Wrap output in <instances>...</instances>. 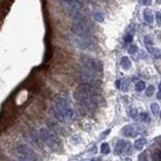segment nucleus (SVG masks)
Masks as SVG:
<instances>
[{"label":"nucleus","instance_id":"obj_1","mask_svg":"<svg viewBox=\"0 0 161 161\" xmlns=\"http://www.w3.org/2000/svg\"><path fill=\"white\" fill-rule=\"evenodd\" d=\"M53 113L57 119L66 123L74 122L78 118L77 111L71 107L69 98L66 96L57 100V103L53 107Z\"/></svg>","mask_w":161,"mask_h":161},{"label":"nucleus","instance_id":"obj_2","mask_svg":"<svg viewBox=\"0 0 161 161\" xmlns=\"http://www.w3.org/2000/svg\"><path fill=\"white\" fill-rule=\"evenodd\" d=\"M60 4L74 21L86 20L84 14L82 13L83 4H80V2L76 1V0H60Z\"/></svg>","mask_w":161,"mask_h":161},{"label":"nucleus","instance_id":"obj_3","mask_svg":"<svg viewBox=\"0 0 161 161\" xmlns=\"http://www.w3.org/2000/svg\"><path fill=\"white\" fill-rule=\"evenodd\" d=\"M38 134L42 142L48 145L51 150L59 151L62 148V144H60V141L59 140L57 136L51 130H50V129L41 128L38 131Z\"/></svg>","mask_w":161,"mask_h":161},{"label":"nucleus","instance_id":"obj_4","mask_svg":"<svg viewBox=\"0 0 161 161\" xmlns=\"http://www.w3.org/2000/svg\"><path fill=\"white\" fill-rule=\"evenodd\" d=\"M74 98L76 99L78 103L82 107H84L87 110H94L97 108L98 103H97V97H94L89 94L85 93L83 91H80L76 89L75 93H74Z\"/></svg>","mask_w":161,"mask_h":161},{"label":"nucleus","instance_id":"obj_5","mask_svg":"<svg viewBox=\"0 0 161 161\" xmlns=\"http://www.w3.org/2000/svg\"><path fill=\"white\" fill-rule=\"evenodd\" d=\"M69 41L74 46L80 50H89L92 48L96 43V39L93 36H78V35H69Z\"/></svg>","mask_w":161,"mask_h":161},{"label":"nucleus","instance_id":"obj_6","mask_svg":"<svg viewBox=\"0 0 161 161\" xmlns=\"http://www.w3.org/2000/svg\"><path fill=\"white\" fill-rule=\"evenodd\" d=\"M71 30L74 34L78 35V36H91V34L93 33L91 25L86 20H83V21H74L71 23Z\"/></svg>","mask_w":161,"mask_h":161},{"label":"nucleus","instance_id":"obj_7","mask_svg":"<svg viewBox=\"0 0 161 161\" xmlns=\"http://www.w3.org/2000/svg\"><path fill=\"white\" fill-rule=\"evenodd\" d=\"M83 66L87 70H90L96 74H100L103 71V64L99 60L92 57L90 55H82L80 57Z\"/></svg>","mask_w":161,"mask_h":161},{"label":"nucleus","instance_id":"obj_8","mask_svg":"<svg viewBox=\"0 0 161 161\" xmlns=\"http://www.w3.org/2000/svg\"><path fill=\"white\" fill-rule=\"evenodd\" d=\"M17 152L20 154V157L25 158L28 161H40L38 154L26 145H19L17 148Z\"/></svg>","mask_w":161,"mask_h":161},{"label":"nucleus","instance_id":"obj_9","mask_svg":"<svg viewBox=\"0 0 161 161\" xmlns=\"http://www.w3.org/2000/svg\"><path fill=\"white\" fill-rule=\"evenodd\" d=\"M144 43H145V46H146L147 50H148V52L150 53V55H152L154 57H156V59H158V57H161L160 50L156 48L155 46H153V41H152V39L150 38V37L145 36L144 37Z\"/></svg>","mask_w":161,"mask_h":161},{"label":"nucleus","instance_id":"obj_10","mask_svg":"<svg viewBox=\"0 0 161 161\" xmlns=\"http://www.w3.org/2000/svg\"><path fill=\"white\" fill-rule=\"evenodd\" d=\"M122 133L126 137L134 138L140 133V129L137 125H127V126L123 127Z\"/></svg>","mask_w":161,"mask_h":161},{"label":"nucleus","instance_id":"obj_11","mask_svg":"<svg viewBox=\"0 0 161 161\" xmlns=\"http://www.w3.org/2000/svg\"><path fill=\"white\" fill-rule=\"evenodd\" d=\"M127 144L128 143L124 140H119L117 143H116V148H115V153L117 155H121L123 152L126 151V148H127Z\"/></svg>","mask_w":161,"mask_h":161},{"label":"nucleus","instance_id":"obj_12","mask_svg":"<svg viewBox=\"0 0 161 161\" xmlns=\"http://www.w3.org/2000/svg\"><path fill=\"white\" fill-rule=\"evenodd\" d=\"M131 66H132V62L130 59L128 57H123L122 60H121V66H122L123 70L128 71L131 68Z\"/></svg>","mask_w":161,"mask_h":161},{"label":"nucleus","instance_id":"obj_13","mask_svg":"<svg viewBox=\"0 0 161 161\" xmlns=\"http://www.w3.org/2000/svg\"><path fill=\"white\" fill-rule=\"evenodd\" d=\"M146 143H147V141L145 138H139V139H137L135 141L134 147H135L136 150H142L145 147V145H146Z\"/></svg>","mask_w":161,"mask_h":161},{"label":"nucleus","instance_id":"obj_14","mask_svg":"<svg viewBox=\"0 0 161 161\" xmlns=\"http://www.w3.org/2000/svg\"><path fill=\"white\" fill-rule=\"evenodd\" d=\"M143 16H144V19H145V21H146L147 23H149V24L153 23L154 16H153L152 12L149 9H145L144 10V12H143Z\"/></svg>","mask_w":161,"mask_h":161},{"label":"nucleus","instance_id":"obj_15","mask_svg":"<svg viewBox=\"0 0 161 161\" xmlns=\"http://www.w3.org/2000/svg\"><path fill=\"white\" fill-rule=\"evenodd\" d=\"M93 17H94V19H95L96 21H98V22H103L104 21V19H105L104 14H103L102 12H100V11H96V12H94L93 13Z\"/></svg>","mask_w":161,"mask_h":161},{"label":"nucleus","instance_id":"obj_16","mask_svg":"<svg viewBox=\"0 0 161 161\" xmlns=\"http://www.w3.org/2000/svg\"><path fill=\"white\" fill-rule=\"evenodd\" d=\"M129 87H130V82L128 80H121V86L120 89L123 92H127L129 90Z\"/></svg>","mask_w":161,"mask_h":161},{"label":"nucleus","instance_id":"obj_17","mask_svg":"<svg viewBox=\"0 0 161 161\" xmlns=\"http://www.w3.org/2000/svg\"><path fill=\"white\" fill-rule=\"evenodd\" d=\"M111 151L110 149V146H109L108 143H103L102 145H101V152L104 154H109Z\"/></svg>","mask_w":161,"mask_h":161},{"label":"nucleus","instance_id":"obj_18","mask_svg":"<svg viewBox=\"0 0 161 161\" xmlns=\"http://www.w3.org/2000/svg\"><path fill=\"white\" fill-rule=\"evenodd\" d=\"M145 87H146V85H145V82H143V80H139L135 85V89L137 92H142L145 89Z\"/></svg>","mask_w":161,"mask_h":161},{"label":"nucleus","instance_id":"obj_19","mask_svg":"<svg viewBox=\"0 0 161 161\" xmlns=\"http://www.w3.org/2000/svg\"><path fill=\"white\" fill-rule=\"evenodd\" d=\"M151 111L154 115H158L159 114V111H160V108H159V105L156 104V103H152L151 104Z\"/></svg>","mask_w":161,"mask_h":161},{"label":"nucleus","instance_id":"obj_20","mask_svg":"<svg viewBox=\"0 0 161 161\" xmlns=\"http://www.w3.org/2000/svg\"><path fill=\"white\" fill-rule=\"evenodd\" d=\"M138 117H139V119L142 121V122H150L151 121V119L149 118V116L147 113H140Z\"/></svg>","mask_w":161,"mask_h":161},{"label":"nucleus","instance_id":"obj_21","mask_svg":"<svg viewBox=\"0 0 161 161\" xmlns=\"http://www.w3.org/2000/svg\"><path fill=\"white\" fill-rule=\"evenodd\" d=\"M129 114H130V117L131 118H133V119H138V116H139V114H138V111H137V109H135V108H133V109H131L130 112H129Z\"/></svg>","mask_w":161,"mask_h":161},{"label":"nucleus","instance_id":"obj_22","mask_svg":"<svg viewBox=\"0 0 161 161\" xmlns=\"http://www.w3.org/2000/svg\"><path fill=\"white\" fill-rule=\"evenodd\" d=\"M153 93H154V87L153 86H149L148 88H147V90H146V96L150 97V96L153 95Z\"/></svg>","mask_w":161,"mask_h":161},{"label":"nucleus","instance_id":"obj_23","mask_svg":"<svg viewBox=\"0 0 161 161\" xmlns=\"http://www.w3.org/2000/svg\"><path fill=\"white\" fill-rule=\"evenodd\" d=\"M137 51H138L137 46H131L130 48H129V53H130V55H135Z\"/></svg>","mask_w":161,"mask_h":161},{"label":"nucleus","instance_id":"obj_24","mask_svg":"<svg viewBox=\"0 0 161 161\" xmlns=\"http://www.w3.org/2000/svg\"><path fill=\"white\" fill-rule=\"evenodd\" d=\"M80 136H78V135H76V136H73L71 137V142L74 143V144H78V143H80Z\"/></svg>","mask_w":161,"mask_h":161},{"label":"nucleus","instance_id":"obj_25","mask_svg":"<svg viewBox=\"0 0 161 161\" xmlns=\"http://www.w3.org/2000/svg\"><path fill=\"white\" fill-rule=\"evenodd\" d=\"M155 17H156V22H157V24L158 25H161V12H156Z\"/></svg>","mask_w":161,"mask_h":161},{"label":"nucleus","instance_id":"obj_26","mask_svg":"<svg viewBox=\"0 0 161 161\" xmlns=\"http://www.w3.org/2000/svg\"><path fill=\"white\" fill-rule=\"evenodd\" d=\"M140 3L144 6H148L151 4V0H140Z\"/></svg>","mask_w":161,"mask_h":161},{"label":"nucleus","instance_id":"obj_27","mask_svg":"<svg viewBox=\"0 0 161 161\" xmlns=\"http://www.w3.org/2000/svg\"><path fill=\"white\" fill-rule=\"evenodd\" d=\"M132 39H133V35L132 34H127L126 36H125V41L126 42H131Z\"/></svg>","mask_w":161,"mask_h":161},{"label":"nucleus","instance_id":"obj_28","mask_svg":"<svg viewBox=\"0 0 161 161\" xmlns=\"http://www.w3.org/2000/svg\"><path fill=\"white\" fill-rule=\"evenodd\" d=\"M76 1H78V2H80V4H83V3H92L94 0H76Z\"/></svg>","mask_w":161,"mask_h":161},{"label":"nucleus","instance_id":"obj_29","mask_svg":"<svg viewBox=\"0 0 161 161\" xmlns=\"http://www.w3.org/2000/svg\"><path fill=\"white\" fill-rule=\"evenodd\" d=\"M159 91H158V93H157V99H159V100H161V83L159 84Z\"/></svg>","mask_w":161,"mask_h":161},{"label":"nucleus","instance_id":"obj_30","mask_svg":"<svg viewBox=\"0 0 161 161\" xmlns=\"http://www.w3.org/2000/svg\"><path fill=\"white\" fill-rule=\"evenodd\" d=\"M120 86H121V80H116V87H117L118 89H120Z\"/></svg>","mask_w":161,"mask_h":161},{"label":"nucleus","instance_id":"obj_31","mask_svg":"<svg viewBox=\"0 0 161 161\" xmlns=\"http://www.w3.org/2000/svg\"><path fill=\"white\" fill-rule=\"evenodd\" d=\"M123 161H132V160L130 159V158H125V159L123 160Z\"/></svg>","mask_w":161,"mask_h":161},{"label":"nucleus","instance_id":"obj_32","mask_svg":"<svg viewBox=\"0 0 161 161\" xmlns=\"http://www.w3.org/2000/svg\"><path fill=\"white\" fill-rule=\"evenodd\" d=\"M156 2H157L158 4H160L161 3V0H156Z\"/></svg>","mask_w":161,"mask_h":161},{"label":"nucleus","instance_id":"obj_33","mask_svg":"<svg viewBox=\"0 0 161 161\" xmlns=\"http://www.w3.org/2000/svg\"><path fill=\"white\" fill-rule=\"evenodd\" d=\"M92 161H98V160H92Z\"/></svg>","mask_w":161,"mask_h":161},{"label":"nucleus","instance_id":"obj_34","mask_svg":"<svg viewBox=\"0 0 161 161\" xmlns=\"http://www.w3.org/2000/svg\"><path fill=\"white\" fill-rule=\"evenodd\" d=\"M160 117H161V113H160Z\"/></svg>","mask_w":161,"mask_h":161}]
</instances>
